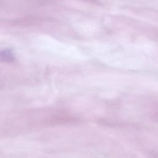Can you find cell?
Returning <instances> with one entry per match:
<instances>
[{
	"mask_svg": "<svg viewBox=\"0 0 158 158\" xmlns=\"http://www.w3.org/2000/svg\"><path fill=\"white\" fill-rule=\"evenodd\" d=\"M15 60V56L10 49H6L0 51V62H12Z\"/></svg>",
	"mask_w": 158,
	"mask_h": 158,
	"instance_id": "cell-1",
	"label": "cell"
}]
</instances>
